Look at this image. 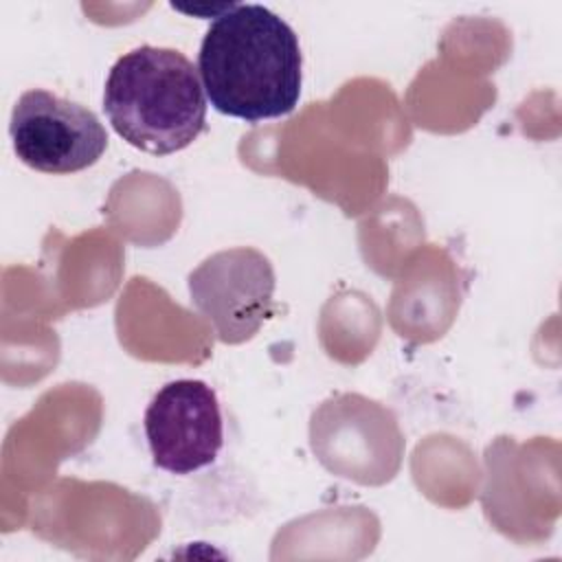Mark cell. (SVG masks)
<instances>
[{"mask_svg": "<svg viewBox=\"0 0 562 562\" xmlns=\"http://www.w3.org/2000/svg\"><path fill=\"white\" fill-rule=\"evenodd\" d=\"M198 72L220 114L246 123L285 116L301 97L299 37L263 4H228L202 37Z\"/></svg>", "mask_w": 562, "mask_h": 562, "instance_id": "1", "label": "cell"}, {"mask_svg": "<svg viewBox=\"0 0 562 562\" xmlns=\"http://www.w3.org/2000/svg\"><path fill=\"white\" fill-rule=\"evenodd\" d=\"M206 108L198 68L173 48H132L114 61L103 88L114 132L154 156L189 147L206 127Z\"/></svg>", "mask_w": 562, "mask_h": 562, "instance_id": "2", "label": "cell"}, {"mask_svg": "<svg viewBox=\"0 0 562 562\" xmlns=\"http://www.w3.org/2000/svg\"><path fill=\"white\" fill-rule=\"evenodd\" d=\"M310 439L329 472L362 485L391 481L404 452L393 413L356 393L323 402L312 415Z\"/></svg>", "mask_w": 562, "mask_h": 562, "instance_id": "3", "label": "cell"}, {"mask_svg": "<svg viewBox=\"0 0 562 562\" xmlns=\"http://www.w3.org/2000/svg\"><path fill=\"white\" fill-rule=\"evenodd\" d=\"M9 134L18 160L42 173L88 169L108 149V132L92 110L42 88L20 94Z\"/></svg>", "mask_w": 562, "mask_h": 562, "instance_id": "4", "label": "cell"}, {"mask_svg": "<svg viewBox=\"0 0 562 562\" xmlns=\"http://www.w3.org/2000/svg\"><path fill=\"white\" fill-rule=\"evenodd\" d=\"M191 305L226 345L252 338L270 316L274 270L257 248L237 246L213 252L189 272Z\"/></svg>", "mask_w": 562, "mask_h": 562, "instance_id": "5", "label": "cell"}, {"mask_svg": "<svg viewBox=\"0 0 562 562\" xmlns=\"http://www.w3.org/2000/svg\"><path fill=\"white\" fill-rule=\"evenodd\" d=\"M143 424L154 465L171 474L211 465L224 443L217 393L202 380L167 382L147 404Z\"/></svg>", "mask_w": 562, "mask_h": 562, "instance_id": "6", "label": "cell"}]
</instances>
